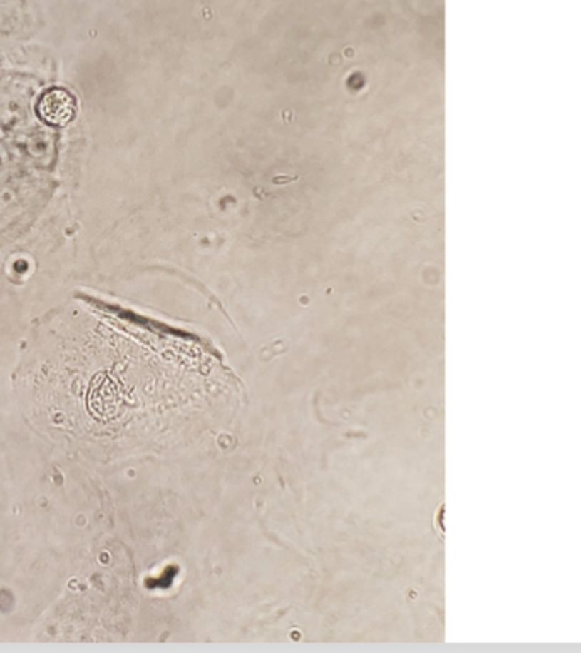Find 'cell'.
<instances>
[{
	"label": "cell",
	"instance_id": "6da1fadb",
	"mask_svg": "<svg viewBox=\"0 0 581 653\" xmlns=\"http://www.w3.org/2000/svg\"><path fill=\"white\" fill-rule=\"evenodd\" d=\"M77 111L76 98L62 87L46 91L38 101V115L50 125H67Z\"/></svg>",
	"mask_w": 581,
	"mask_h": 653
}]
</instances>
